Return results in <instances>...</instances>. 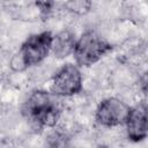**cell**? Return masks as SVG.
Segmentation results:
<instances>
[{"label":"cell","mask_w":148,"mask_h":148,"mask_svg":"<svg viewBox=\"0 0 148 148\" xmlns=\"http://www.w3.org/2000/svg\"><path fill=\"white\" fill-rule=\"evenodd\" d=\"M24 118L36 128L54 127L60 117L56 96L45 90H35L22 106Z\"/></svg>","instance_id":"cell-1"},{"label":"cell","mask_w":148,"mask_h":148,"mask_svg":"<svg viewBox=\"0 0 148 148\" xmlns=\"http://www.w3.org/2000/svg\"><path fill=\"white\" fill-rule=\"evenodd\" d=\"M52 40L53 36L50 31L31 35L24 40L18 52L12 58L10 67L14 71L20 72L40 64L50 53Z\"/></svg>","instance_id":"cell-2"},{"label":"cell","mask_w":148,"mask_h":148,"mask_svg":"<svg viewBox=\"0 0 148 148\" xmlns=\"http://www.w3.org/2000/svg\"><path fill=\"white\" fill-rule=\"evenodd\" d=\"M111 50L112 45L105 38L94 30H88L75 42L73 54L79 66L88 67L99 61Z\"/></svg>","instance_id":"cell-3"},{"label":"cell","mask_w":148,"mask_h":148,"mask_svg":"<svg viewBox=\"0 0 148 148\" xmlns=\"http://www.w3.org/2000/svg\"><path fill=\"white\" fill-rule=\"evenodd\" d=\"M82 90V74L77 66L72 64L64 65L52 77L51 94L61 97H68L79 94Z\"/></svg>","instance_id":"cell-4"},{"label":"cell","mask_w":148,"mask_h":148,"mask_svg":"<svg viewBox=\"0 0 148 148\" xmlns=\"http://www.w3.org/2000/svg\"><path fill=\"white\" fill-rule=\"evenodd\" d=\"M128 112L130 106L125 102L116 97H109L101 101L96 109L95 118L104 127H116L125 124Z\"/></svg>","instance_id":"cell-5"},{"label":"cell","mask_w":148,"mask_h":148,"mask_svg":"<svg viewBox=\"0 0 148 148\" xmlns=\"http://www.w3.org/2000/svg\"><path fill=\"white\" fill-rule=\"evenodd\" d=\"M127 136L133 142H140L147 138V104L141 102L130 108L126 121Z\"/></svg>","instance_id":"cell-6"},{"label":"cell","mask_w":148,"mask_h":148,"mask_svg":"<svg viewBox=\"0 0 148 148\" xmlns=\"http://www.w3.org/2000/svg\"><path fill=\"white\" fill-rule=\"evenodd\" d=\"M75 42H76L75 36L71 31L64 30L53 37L51 50L53 51V53L57 58H59V59L66 58L71 53H73Z\"/></svg>","instance_id":"cell-7"},{"label":"cell","mask_w":148,"mask_h":148,"mask_svg":"<svg viewBox=\"0 0 148 148\" xmlns=\"http://www.w3.org/2000/svg\"><path fill=\"white\" fill-rule=\"evenodd\" d=\"M43 148H71L69 136L61 128L52 130L47 134Z\"/></svg>","instance_id":"cell-8"},{"label":"cell","mask_w":148,"mask_h":148,"mask_svg":"<svg viewBox=\"0 0 148 148\" xmlns=\"http://www.w3.org/2000/svg\"><path fill=\"white\" fill-rule=\"evenodd\" d=\"M91 3L90 2H87V1H72V2H67L66 3V7L72 10V12H75L77 14H84L89 10Z\"/></svg>","instance_id":"cell-9"},{"label":"cell","mask_w":148,"mask_h":148,"mask_svg":"<svg viewBox=\"0 0 148 148\" xmlns=\"http://www.w3.org/2000/svg\"><path fill=\"white\" fill-rule=\"evenodd\" d=\"M53 5H54L53 2H37V3H36V6L40 7V12H42V14H44V15H47V14L51 12Z\"/></svg>","instance_id":"cell-10"},{"label":"cell","mask_w":148,"mask_h":148,"mask_svg":"<svg viewBox=\"0 0 148 148\" xmlns=\"http://www.w3.org/2000/svg\"><path fill=\"white\" fill-rule=\"evenodd\" d=\"M97 148H111V147H109V146H105V145H103V146H99V147H97Z\"/></svg>","instance_id":"cell-11"}]
</instances>
